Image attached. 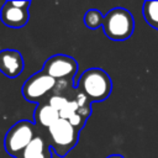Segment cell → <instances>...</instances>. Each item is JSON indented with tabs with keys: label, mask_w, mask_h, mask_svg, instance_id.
Listing matches in <instances>:
<instances>
[{
	"label": "cell",
	"mask_w": 158,
	"mask_h": 158,
	"mask_svg": "<svg viewBox=\"0 0 158 158\" xmlns=\"http://www.w3.org/2000/svg\"><path fill=\"white\" fill-rule=\"evenodd\" d=\"M106 158H123V156H121V154H111V156H107Z\"/></svg>",
	"instance_id": "5bb4252c"
},
{
	"label": "cell",
	"mask_w": 158,
	"mask_h": 158,
	"mask_svg": "<svg viewBox=\"0 0 158 158\" xmlns=\"http://www.w3.org/2000/svg\"><path fill=\"white\" fill-rule=\"evenodd\" d=\"M84 23L88 28L90 30H96L100 26L102 27V22H104V16L101 15V12L96 9H90L84 14Z\"/></svg>",
	"instance_id": "7c38bea8"
},
{
	"label": "cell",
	"mask_w": 158,
	"mask_h": 158,
	"mask_svg": "<svg viewBox=\"0 0 158 158\" xmlns=\"http://www.w3.org/2000/svg\"><path fill=\"white\" fill-rule=\"evenodd\" d=\"M33 117H35V125L41 126L43 128L51 127L57 120L60 118L59 112L56 109H53L49 104H47L46 101L37 105L33 112Z\"/></svg>",
	"instance_id": "9c48e42d"
},
{
	"label": "cell",
	"mask_w": 158,
	"mask_h": 158,
	"mask_svg": "<svg viewBox=\"0 0 158 158\" xmlns=\"http://www.w3.org/2000/svg\"><path fill=\"white\" fill-rule=\"evenodd\" d=\"M20 158H52L48 141L42 136H36L25 148Z\"/></svg>",
	"instance_id": "30bf717a"
},
{
	"label": "cell",
	"mask_w": 158,
	"mask_h": 158,
	"mask_svg": "<svg viewBox=\"0 0 158 158\" xmlns=\"http://www.w3.org/2000/svg\"><path fill=\"white\" fill-rule=\"evenodd\" d=\"M36 136V125L31 121L21 120L12 125L6 132L4 138L5 151L10 156L20 158L25 148Z\"/></svg>",
	"instance_id": "277c9868"
},
{
	"label": "cell",
	"mask_w": 158,
	"mask_h": 158,
	"mask_svg": "<svg viewBox=\"0 0 158 158\" xmlns=\"http://www.w3.org/2000/svg\"><path fill=\"white\" fill-rule=\"evenodd\" d=\"M78 88L90 102H100L106 100L112 91L111 77L101 68H89L81 73L75 83Z\"/></svg>",
	"instance_id": "6da1fadb"
},
{
	"label": "cell",
	"mask_w": 158,
	"mask_h": 158,
	"mask_svg": "<svg viewBox=\"0 0 158 158\" xmlns=\"http://www.w3.org/2000/svg\"><path fill=\"white\" fill-rule=\"evenodd\" d=\"M56 83L57 81L44 72H37L23 83L21 89L22 96L25 98V100L36 102L38 105L52 94Z\"/></svg>",
	"instance_id": "5b68a950"
},
{
	"label": "cell",
	"mask_w": 158,
	"mask_h": 158,
	"mask_svg": "<svg viewBox=\"0 0 158 158\" xmlns=\"http://www.w3.org/2000/svg\"><path fill=\"white\" fill-rule=\"evenodd\" d=\"M102 30L111 41H126L135 31V19L128 10L114 7L104 16Z\"/></svg>",
	"instance_id": "7a4b0ae2"
},
{
	"label": "cell",
	"mask_w": 158,
	"mask_h": 158,
	"mask_svg": "<svg viewBox=\"0 0 158 158\" xmlns=\"http://www.w3.org/2000/svg\"><path fill=\"white\" fill-rule=\"evenodd\" d=\"M25 67L22 54L16 49H2L0 51V72L7 78L19 77Z\"/></svg>",
	"instance_id": "52a82bcc"
},
{
	"label": "cell",
	"mask_w": 158,
	"mask_h": 158,
	"mask_svg": "<svg viewBox=\"0 0 158 158\" xmlns=\"http://www.w3.org/2000/svg\"><path fill=\"white\" fill-rule=\"evenodd\" d=\"M69 99L70 98H68V96H64V95H58V94H51L44 101L47 102V104H49L53 109H56L58 112L60 111V110H63L64 107H65V105L68 104V101H69Z\"/></svg>",
	"instance_id": "4fadbf2b"
},
{
	"label": "cell",
	"mask_w": 158,
	"mask_h": 158,
	"mask_svg": "<svg viewBox=\"0 0 158 158\" xmlns=\"http://www.w3.org/2000/svg\"><path fill=\"white\" fill-rule=\"evenodd\" d=\"M48 143L51 149L59 157L67 156L78 143L80 131H78L68 120L59 118L47 128Z\"/></svg>",
	"instance_id": "3957f363"
},
{
	"label": "cell",
	"mask_w": 158,
	"mask_h": 158,
	"mask_svg": "<svg viewBox=\"0 0 158 158\" xmlns=\"http://www.w3.org/2000/svg\"><path fill=\"white\" fill-rule=\"evenodd\" d=\"M42 72L52 77L56 81L58 80H74L78 72L77 60L67 54L51 56L43 64Z\"/></svg>",
	"instance_id": "8992f818"
},
{
	"label": "cell",
	"mask_w": 158,
	"mask_h": 158,
	"mask_svg": "<svg viewBox=\"0 0 158 158\" xmlns=\"http://www.w3.org/2000/svg\"><path fill=\"white\" fill-rule=\"evenodd\" d=\"M0 19H1V22L9 27L21 28L28 22V19H30L28 9L16 7L12 5L11 0L6 1L1 7Z\"/></svg>",
	"instance_id": "ba28073f"
},
{
	"label": "cell",
	"mask_w": 158,
	"mask_h": 158,
	"mask_svg": "<svg viewBox=\"0 0 158 158\" xmlns=\"http://www.w3.org/2000/svg\"><path fill=\"white\" fill-rule=\"evenodd\" d=\"M142 14L144 21L158 31V0H147L143 2Z\"/></svg>",
	"instance_id": "8fae6325"
}]
</instances>
